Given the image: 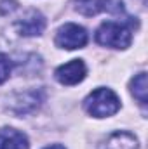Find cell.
<instances>
[{
  "label": "cell",
  "instance_id": "8",
  "mask_svg": "<svg viewBox=\"0 0 148 149\" xmlns=\"http://www.w3.org/2000/svg\"><path fill=\"white\" fill-rule=\"evenodd\" d=\"M113 0H75V9L84 16H96L101 10H110Z\"/></svg>",
  "mask_w": 148,
  "mask_h": 149
},
{
  "label": "cell",
  "instance_id": "11",
  "mask_svg": "<svg viewBox=\"0 0 148 149\" xmlns=\"http://www.w3.org/2000/svg\"><path fill=\"white\" fill-rule=\"evenodd\" d=\"M44 149H65V148L59 146V144H54V146H47V148H44Z\"/></svg>",
  "mask_w": 148,
  "mask_h": 149
},
{
  "label": "cell",
  "instance_id": "9",
  "mask_svg": "<svg viewBox=\"0 0 148 149\" xmlns=\"http://www.w3.org/2000/svg\"><path fill=\"white\" fill-rule=\"evenodd\" d=\"M131 94L138 99L140 104H147L148 102V78L147 73H140L136 74L131 80Z\"/></svg>",
  "mask_w": 148,
  "mask_h": 149
},
{
  "label": "cell",
  "instance_id": "4",
  "mask_svg": "<svg viewBox=\"0 0 148 149\" xmlns=\"http://www.w3.org/2000/svg\"><path fill=\"white\" fill-rule=\"evenodd\" d=\"M85 74H87V68L82 59H73V61L59 66L54 71L56 80L63 85H77L85 78Z\"/></svg>",
  "mask_w": 148,
  "mask_h": 149
},
{
  "label": "cell",
  "instance_id": "10",
  "mask_svg": "<svg viewBox=\"0 0 148 149\" xmlns=\"http://www.w3.org/2000/svg\"><path fill=\"white\" fill-rule=\"evenodd\" d=\"M11 70H12V63H11V59H9L5 54L0 52V85L9 78Z\"/></svg>",
  "mask_w": 148,
  "mask_h": 149
},
{
  "label": "cell",
  "instance_id": "6",
  "mask_svg": "<svg viewBox=\"0 0 148 149\" xmlns=\"http://www.w3.org/2000/svg\"><path fill=\"white\" fill-rule=\"evenodd\" d=\"M0 149H30L28 137L14 128H0Z\"/></svg>",
  "mask_w": 148,
  "mask_h": 149
},
{
  "label": "cell",
  "instance_id": "5",
  "mask_svg": "<svg viewBox=\"0 0 148 149\" xmlns=\"http://www.w3.org/2000/svg\"><path fill=\"white\" fill-rule=\"evenodd\" d=\"M19 35L23 37H37V35H42V31L45 30V19L44 16L37 12V10H32L25 16L23 21H19L16 24Z\"/></svg>",
  "mask_w": 148,
  "mask_h": 149
},
{
  "label": "cell",
  "instance_id": "7",
  "mask_svg": "<svg viewBox=\"0 0 148 149\" xmlns=\"http://www.w3.org/2000/svg\"><path fill=\"white\" fill-rule=\"evenodd\" d=\"M106 149H138V139L129 132H115L106 139Z\"/></svg>",
  "mask_w": 148,
  "mask_h": 149
},
{
  "label": "cell",
  "instance_id": "1",
  "mask_svg": "<svg viewBox=\"0 0 148 149\" xmlns=\"http://www.w3.org/2000/svg\"><path fill=\"white\" fill-rule=\"evenodd\" d=\"M84 108L94 118H108L120 109V99L110 88H96L85 97Z\"/></svg>",
  "mask_w": 148,
  "mask_h": 149
},
{
  "label": "cell",
  "instance_id": "3",
  "mask_svg": "<svg viewBox=\"0 0 148 149\" xmlns=\"http://www.w3.org/2000/svg\"><path fill=\"white\" fill-rule=\"evenodd\" d=\"M54 42L59 49H66V50L82 49L87 43V31L75 23H66L56 31Z\"/></svg>",
  "mask_w": 148,
  "mask_h": 149
},
{
  "label": "cell",
  "instance_id": "2",
  "mask_svg": "<svg viewBox=\"0 0 148 149\" xmlns=\"http://www.w3.org/2000/svg\"><path fill=\"white\" fill-rule=\"evenodd\" d=\"M96 42L111 49H127L132 42V33L122 23L105 21L96 30Z\"/></svg>",
  "mask_w": 148,
  "mask_h": 149
}]
</instances>
